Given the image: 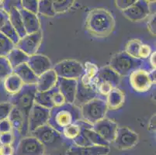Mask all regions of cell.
I'll list each match as a JSON object with an SVG mask.
<instances>
[{
  "label": "cell",
  "mask_w": 156,
  "mask_h": 155,
  "mask_svg": "<svg viewBox=\"0 0 156 155\" xmlns=\"http://www.w3.org/2000/svg\"><path fill=\"white\" fill-rule=\"evenodd\" d=\"M96 79L97 82L107 83L111 85L113 89H116L118 87L120 78V75L110 66H105L99 69Z\"/></svg>",
  "instance_id": "44dd1931"
},
{
  "label": "cell",
  "mask_w": 156,
  "mask_h": 155,
  "mask_svg": "<svg viewBox=\"0 0 156 155\" xmlns=\"http://www.w3.org/2000/svg\"><path fill=\"white\" fill-rule=\"evenodd\" d=\"M85 28L92 36L106 37L114 30L115 19L111 12L106 9H93L86 16Z\"/></svg>",
  "instance_id": "6da1fadb"
},
{
  "label": "cell",
  "mask_w": 156,
  "mask_h": 155,
  "mask_svg": "<svg viewBox=\"0 0 156 155\" xmlns=\"http://www.w3.org/2000/svg\"><path fill=\"white\" fill-rule=\"evenodd\" d=\"M53 70L58 78L79 80L84 75V66L75 60H65L54 67Z\"/></svg>",
  "instance_id": "52a82bcc"
},
{
  "label": "cell",
  "mask_w": 156,
  "mask_h": 155,
  "mask_svg": "<svg viewBox=\"0 0 156 155\" xmlns=\"http://www.w3.org/2000/svg\"><path fill=\"white\" fill-rule=\"evenodd\" d=\"M43 34L42 31L40 30L34 33L27 34L26 36L20 38L16 48L20 50L27 56L30 57L36 55L39 49L40 46L41 44Z\"/></svg>",
  "instance_id": "8fae6325"
},
{
  "label": "cell",
  "mask_w": 156,
  "mask_h": 155,
  "mask_svg": "<svg viewBox=\"0 0 156 155\" xmlns=\"http://www.w3.org/2000/svg\"><path fill=\"white\" fill-rule=\"evenodd\" d=\"M12 127L11 123L8 119H5L0 121V134L2 133H12Z\"/></svg>",
  "instance_id": "f6af8a7d"
},
{
  "label": "cell",
  "mask_w": 156,
  "mask_h": 155,
  "mask_svg": "<svg viewBox=\"0 0 156 155\" xmlns=\"http://www.w3.org/2000/svg\"><path fill=\"white\" fill-rule=\"evenodd\" d=\"M51 101L54 107L61 106L66 103L65 98L62 96V94L61 93L60 90L57 85L53 89H51Z\"/></svg>",
  "instance_id": "d590c367"
},
{
  "label": "cell",
  "mask_w": 156,
  "mask_h": 155,
  "mask_svg": "<svg viewBox=\"0 0 156 155\" xmlns=\"http://www.w3.org/2000/svg\"><path fill=\"white\" fill-rule=\"evenodd\" d=\"M144 62L141 59L130 57L125 51H122L113 55L109 66L119 75H130L134 71L142 68Z\"/></svg>",
  "instance_id": "277c9868"
},
{
  "label": "cell",
  "mask_w": 156,
  "mask_h": 155,
  "mask_svg": "<svg viewBox=\"0 0 156 155\" xmlns=\"http://www.w3.org/2000/svg\"><path fill=\"white\" fill-rule=\"evenodd\" d=\"M96 91H97L98 94L100 93L102 96H107L109 95L113 88L111 87V85H110L107 83H104V82H96Z\"/></svg>",
  "instance_id": "ab89813d"
},
{
  "label": "cell",
  "mask_w": 156,
  "mask_h": 155,
  "mask_svg": "<svg viewBox=\"0 0 156 155\" xmlns=\"http://www.w3.org/2000/svg\"><path fill=\"white\" fill-rule=\"evenodd\" d=\"M58 76L53 69H50L38 77L36 83L37 92H42L51 90L57 85Z\"/></svg>",
  "instance_id": "d6986e66"
},
{
  "label": "cell",
  "mask_w": 156,
  "mask_h": 155,
  "mask_svg": "<svg viewBox=\"0 0 156 155\" xmlns=\"http://www.w3.org/2000/svg\"><path fill=\"white\" fill-rule=\"evenodd\" d=\"M73 0H62V1H52L53 8L55 14L62 13L69 10L74 4Z\"/></svg>",
  "instance_id": "836d02e7"
},
{
  "label": "cell",
  "mask_w": 156,
  "mask_h": 155,
  "mask_svg": "<svg viewBox=\"0 0 156 155\" xmlns=\"http://www.w3.org/2000/svg\"><path fill=\"white\" fill-rule=\"evenodd\" d=\"M92 129L110 144L114 140L118 126L111 119L104 118L93 124Z\"/></svg>",
  "instance_id": "5bb4252c"
},
{
  "label": "cell",
  "mask_w": 156,
  "mask_h": 155,
  "mask_svg": "<svg viewBox=\"0 0 156 155\" xmlns=\"http://www.w3.org/2000/svg\"><path fill=\"white\" fill-rule=\"evenodd\" d=\"M13 73L19 77L23 85H36L38 77L32 72L27 63L15 68Z\"/></svg>",
  "instance_id": "cb8c5ba5"
},
{
  "label": "cell",
  "mask_w": 156,
  "mask_h": 155,
  "mask_svg": "<svg viewBox=\"0 0 156 155\" xmlns=\"http://www.w3.org/2000/svg\"><path fill=\"white\" fill-rule=\"evenodd\" d=\"M81 133V127L79 123H73L66 126L62 131V135L65 140H74Z\"/></svg>",
  "instance_id": "f546056e"
},
{
  "label": "cell",
  "mask_w": 156,
  "mask_h": 155,
  "mask_svg": "<svg viewBox=\"0 0 156 155\" xmlns=\"http://www.w3.org/2000/svg\"><path fill=\"white\" fill-rule=\"evenodd\" d=\"M141 45H142V42L140 40H131L126 45L125 52L130 57L136 58V59H139V50H140Z\"/></svg>",
  "instance_id": "d6a6232c"
},
{
  "label": "cell",
  "mask_w": 156,
  "mask_h": 155,
  "mask_svg": "<svg viewBox=\"0 0 156 155\" xmlns=\"http://www.w3.org/2000/svg\"><path fill=\"white\" fill-rule=\"evenodd\" d=\"M8 13H9V22H10L11 25L12 26L14 30L16 31L20 38H22L24 36H26V31L24 29L22 17L20 13L18 7L16 5H12V7L9 8V11L8 12Z\"/></svg>",
  "instance_id": "7402d4cb"
},
{
  "label": "cell",
  "mask_w": 156,
  "mask_h": 155,
  "mask_svg": "<svg viewBox=\"0 0 156 155\" xmlns=\"http://www.w3.org/2000/svg\"><path fill=\"white\" fill-rule=\"evenodd\" d=\"M34 103L50 110L54 108L51 101V89L46 92H37L35 94Z\"/></svg>",
  "instance_id": "83f0119b"
},
{
  "label": "cell",
  "mask_w": 156,
  "mask_h": 155,
  "mask_svg": "<svg viewBox=\"0 0 156 155\" xmlns=\"http://www.w3.org/2000/svg\"><path fill=\"white\" fill-rule=\"evenodd\" d=\"M8 119L11 123L12 130H14L16 132H17L23 136L27 134L28 130L25 126L23 117L20 112L16 108H12L10 114L8 117Z\"/></svg>",
  "instance_id": "603a6c76"
},
{
  "label": "cell",
  "mask_w": 156,
  "mask_h": 155,
  "mask_svg": "<svg viewBox=\"0 0 156 155\" xmlns=\"http://www.w3.org/2000/svg\"><path fill=\"white\" fill-rule=\"evenodd\" d=\"M149 63L151 65L152 70H155V66H156V52H151V55L149 57Z\"/></svg>",
  "instance_id": "c3c4849f"
},
{
  "label": "cell",
  "mask_w": 156,
  "mask_h": 155,
  "mask_svg": "<svg viewBox=\"0 0 156 155\" xmlns=\"http://www.w3.org/2000/svg\"><path fill=\"white\" fill-rule=\"evenodd\" d=\"M38 2L39 1L37 0H23V1H20L21 8L27 12L37 15Z\"/></svg>",
  "instance_id": "8d00e7d4"
},
{
  "label": "cell",
  "mask_w": 156,
  "mask_h": 155,
  "mask_svg": "<svg viewBox=\"0 0 156 155\" xmlns=\"http://www.w3.org/2000/svg\"><path fill=\"white\" fill-rule=\"evenodd\" d=\"M27 64L37 77L51 69L52 67L51 62L48 57L37 54L30 57Z\"/></svg>",
  "instance_id": "e0dca14e"
},
{
  "label": "cell",
  "mask_w": 156,
  "mask_h": 155,
  "mask_svg": "<svg viewBox=\"0 0 156 155\" xmlns=\"http://www.w3.org/2000/svg\"><path fill=\"white\" fill-rule=\"evenodd\" d=\"M18 9L22 17L24 29L27 34L34 33L41 30V23L36 14L27 12L21 8V6L18 7Z\"/></svg>",
  "instance_id": "ffe728a7"
},
{
  "label": "cell",
  "mask_w": 156,
  "mask_h": 155,
  "mask_svg": "<svg viewBox=\"0 0 156 155\" xmlns=\"http://www.w3.org/2000/svg\"><path fill=\"white\" fill-rule=\"evenodd\" d=\"M45 147L34 136H27L20 140L16 150V155H44Z\"/></svg>",
  "instance_id": "30bf717a"
},
{
  "label": "cell",
  "mask_w": 156,
  "mask_h": 155,
  "mask_svg": "<svg viewBox=\"0 0 156 155\" xmlns=\"http://www.w3.org/2000/svg\"><path fill=\"white\" fill-rule=\"evenodd\" d=\"M155 19L156 16L155 13H154L150 17L148 23H147V30L152 36H155Z\"/></svg>",
  "instance_id": "bcb514c9"
},
{
  "label": "cell",
  "mask_w": 156,
  "mask_h": 155,
  "mask_svg": "<svg viewBox=\"0 0 156 155\" xmlns=\"http://www.w3.org/2000/svg\"><path fill=\"white\" fill-rule=\"evenodd\" d=\"M80 109L83 120L91 125L104 119L108 110L106 101L99 98L89 101Z\"/></svg>",
  "instance_id": "5b68a950"
},
{
  "label": "cell",
  "mask_w": 156,
  "mask_h": 155,
  "mask_svg": "<svg viewBox=\"0 0 156 155\" xmlns=\"http://www.w3.org/2000/svg\"><path fill=\"white\" fill-rule=\"evenodd\" d=\"M23 85L20 79L14 73L9 75L4 81V87L5 90L12 96L18 93L23 87Z\"/></svg>",
  "instance_id": "4316f807"
},
{
  "label": "cell",
  "mask_w": 156,
  "mask_h": 155,
  "mask_svg": "<svg viewBox=\"0 0 156 155\" xmlns=\"http://www.w3.org/2000/svg\"><path fill=\"white\" fill-rule=\"evenodd\" d=\"M84 76L86 77L87 79H90V80L93 81L94 79H96V76H97L98 71H99V68L96 66L95 64L90 63V62H87L86 63L84 67Z\"/></svg>",
  "instance_id": "74e56055"
},
{
  "label": "cell",
  "mask_w": 156,
  "mask_h": 155,
  "mask_svg": "<svg viewBox=\"0 0 156 155\" xmlns=\"http://www.w3.org/2000/svg\"><path fill=\"white\" fill-rule=\"evenodd\" d=\"M13 106L10 102H2L0 103V121L8 119Z\"/></svg>",
  "instance_id": "f35d334b"
},
{
  "label": "cell",
  "mask_w": 156,
  "mask_h": 155,
  "mask_svg": "<svg viewBox=\"0 0 156 155\" xmlns=\"http://www.w3.org/2000/svg\"><path fill=\"white\" fill-rule=\"evenodd\" d=\"M98 92L93 86H86L83 85L80 80H78L77 89H76V99L74 105L81 107L89 101L97 98Z\"/></svg>",
  "instance_id": "9a60e30c"
},
{
  "label": "cell",
  "mask_w": 156,
  "mask_h": 155,
  "mask_svg": "<svg viewBox=\"0 0 156 155\" xmlns=\"http://www.w3.org/2000/svg\"><path fill=\"white\" fill-rule=\"evenodd\" d=\"M29 56L24 54L20 50L17 49L16 48H14L12 51L9 53V55L6 56L7 60L9 62V65H11L12 69H15L17 67L20 66L23 64L27 63L29 60Z\"/></svg>",
  "instance_id": "484cf974"
},
{
  "label": "cell",
  "mask_w": 156,
  "mask_h": 155,
  "mask_svg": "<svg viewBox=\"0 0 156 155\" xmlns=\"http://www.w3.org/2000/svg\"><path fill=\"white\" fill-rule=\"evenodd\" d=\"M77 84L78 80L58 78L57 86L58 87L61 93L65 98L66 103L74 104L76 99Z\"/></svg>",
  "instance_id": "2e32d148"
},
{
  "label": "cell",
  "mask_w": 156,
  "mask_h": 155,
  "mask_svg": "<svg viewBox=\"0 0 156 155\" xmlns=\"http://www.w3.org/2000/svg\"><path fill=\"white\" fill-rule=\"evenodd\" d=\"M151 54V49L150 48V46L147 44H142V45L140 48V50H139V59L141 60H144L147 59L149 58L150 55Z\"/></svg>",
  "instance_id": "b9f144b4"
},
{
  "label": "cell",
  "mask_w": 156,
  "mask_h": 155,
  "mask_svg": "<svg viewBox=\"0 0 156 155\" xmlns=\"http://www.w3.org/2000/svg\"><path fill=\"white\" fill-rule=\"evenodd\" d=\"M0 32L2 33L3 35H5L15 46L17 44V43L19 42L20 39L19 35L16 33V31L14 30V28L12 27V26L11 25L9 20L7 21L6 23L0 29Z\"/></svg>",
  "instance_id": "f1b7e54d"
},
{
  "label": "cell",
  "mask_w": 156,
  "mask_h": 155,
  "mask_svg": "<svg viewBox=\"0 0 156 155\" xmlns=\"http://www.w3.org/2000/svg\"><path fill=\"white\" fill-rule=\"evenodd\" d=\"M13 141V134L12 133L0 134V143L2 146H11Z\"/></svg>",
  "instance_id": "7bdbcfd3"
},
{
  "label": "cell",
  "mask_w": 156,
  "mask_h": 155,
  "mask_svg": "<svg viewBox=\"0 0 156 155\" xmlns=\"http://www.w3.org/2000/svg\"><path fill=\"white\" fill-rule=\"evenodd\" d=\"M137 0H117V1H115V2H116V5L119 9L124 11L129 7L131 6Z\"/></svg>",
  "instance_id": "ee69618b"
},
{
  "label": "cell",
  "mask_w": 156,
  "mask_h": 155,
  "mask_svg": "<svg viewBox=\"0 0 156 155\" xmlns=\"http://www.w3.org/2000/svg\"><path fill=\"white\" fill-rule=\"evenodd\" d=\"M50 109L34 104L28 116V133H31L41 126L48 124Z\"/></svg>",
  "instance_id": "9c48e42d"
},
{
  "label": "cell",
  "mask_w": 156,
  "mask_h": 155,
  "mask_svg": "<svg viewBox=\"0 0 156 155\" xmlns=\"http://www.w3.org/2000/svg\"><path fill=\"white\" fill-rule=\"evenodd\" d=\"M124 16L133 22H139L146 19L151 13L149 2L145 0H137L126 10L122 11Z\"/></svg>",
  "instance_id": "4fadbf2b"
},
{
  "label": "cell",
  "mask_w": 156,
  "mask_h": 155,
  "mask_svg": "<svg viewBox=\"0 0 156 155\" xmlns=\"http://www.w3.org/2000/svg\"><path fill=\"white\" fill-rule=\"evenodd\" d=\"M38 13L46 16H55V12L51 0H41L38 2Z\"/></svg>",
  "instance_id": "4dcf8cb0"
},
{
  "label": "cell",
  "mask_w": 156,
  "mask_h": 155,
  "mask_svg": "<svg viewBox=\"0 0 156 155\" xmlns=\"http://www.w3.org/2000/svg\"><path fill=\"white\" fill-rule=\"evenodd\" d=\"M106 102L109 109L117 110L124 105V94L117 88L113 89L107 96V100Z\"/></svg>",
  "instance_id": "d4e9b609"
},
{
  "label": "cell",
  "mask_w": 156,
  "mask_h": 155,
  "mask_svg": "<svg viewBox=\"0 0 156 155\" xmlns=\"http://www.w3.org/2000/svg\"><path fill=\"white\" fill-rule=\"evenodd\" d=\"M129 81L132 89L137 92H147L154 84L149 72L142 68L134 71L130 74Z\"/></svg>",
  "instance_id": "7c38bea8"
},
{
  "label": "cell",
  "mask_w": 156,
  "mask_h": 155,
  "mask_svg": "<svg viewBox=\"0 0 156 155\" xmlns=\"http://www.w3.org/2000/svg\"><path fill=\"white\" fill-rule=\"evenodd\" d=\"M109 152L110 147L96 145L79 147L72 144L66 151V155H107Z\"/></svg>",
  "instance_id": "ac0fdd59"
},
{
  "label": "cell",
  "mask_w": 156,
  "mask_h": 155,
  "mask_svg": "<svg viewBox=\"0 0 156 155\" xmlns=\"http://www.w3.org/2000/svg\"><path fill=\"white\" fill-rule=\"evenodd\" d=\"M13 73V69L9 65L6 58H0V80H5L7 77Z\"/></svg>",
  "instance_id": "e575fe53"
},
{
  "label": "cell",
  "mask_w": 156,
  "mask_h": 155,
  "mask_svg": "<svg viewBox=\"0 0 156 155\" xmlns=\"http://www.w3.org/2000/svg\"><path fill=\"white\" fill-rule=\"evenodd\" d=\"M138 142V135L127 126L118 127L113 145L118 150H128L132 148Z\"/></svg>",
  "instance_id": "ba28073f"
},
{
  "label": "cell",
  "mask_w": 156,
  "mask_h": 155,
  "mask_svg": "<svg viewBox=\"0 0 156 155\" xmlns=\"http://www.w3.org/2000/svg\"><path fill=\"white\" fill-rule=\"evenodd\" d=\"M9 20V13L2 9H0V29L6 23L7 21Z\"/></svg>",
  "instance_id": "7dc6e473"
},
{
  "label": "cell",
  "mask_w": 156,
  "mask_h": 155,
  "mask_svg": "<svg viewBox=\"0 0 156 155\" xmlns=\"http://www.w3.org/2000/svg\"><path fill=\"white\" fill-rule=\"evenodd\" d=\"M30 135L44 145L45 150L46 148L58 149L65 143V139L63 136L48 124L41 126L31 133Z\"/></svg>",
  "instance_id": "8992f818"
},
{
  "label": "cell",
  "mask_w": 156,
  "mask_h": 155,
  "mask_svg": "<svg viewBox=\"0 0 156 155\" xmlns=\"http://www.w3.org/2000/svg\"><path fill=\"white\" fill-rule=\"evenodd\" d=\"M73 145H76V146H79V147H86V146H92V144L90 143V142L87 140L86 136L81 133L79 136L76 137L74 140H72Z\"/></svg>",
  "instance_id": "60d3db41"
},
{
  "label": "cell",
  "mask_w": 156,
  "mask_h": 155,
  "mask_svg": "<svg viewBox=\"0 0 156 155\" xmlns=\"http://www.w3.org/2000/svg\"><path fill=\"white\" fill-rule=\"evenodd\" d=\"M14 48L15 45L0 32V58H6Z\"/></svg>",
  "instance_id": "1f68e13d"
},
{
  "label": "cell",
  "mask_w": 156,
  "mask_h": 155,
  "mask_svg": "<svg viewBox=\"0 0 156 155\" xmlns=\"http://www.w3.org/2000/svg\"><path fill=\"white\" fill-rule=\"evenodd\" d=\"M44 155H50V154H44Z\"/></svg>",
  "instance_id": "681fc988"
},
{
  "label": "cell",
  "mask_w": 156,
  "mask_h": 155,
  "mask_svg": "<svg viewBox=\"0 0 156 155\" xmlns=\"http://www.w3.org/2000/svg\"><path fill=\"white\" fill-rule=\"evenodd\" d=\"M37 92L35 85H24L18 93L12 96L10 103L16 108L22 114L25 126L28 130V116L30 111L34 104L35 94Z\"/></svg>",
  "instance_id": "3957f363"
},
{
  "label": "cell",
  "mask_w": 156,
  "mask_h": 155,
  "mask_svg": "<svg viewBox=\"0 0 156 155\" xmlns=\"http://www.w3.org/2000/svg\"><path fill=\"white\" fill-rule=\"evenodd\" d=\"M80 107L70 103H65L50 110L48 124L62 134L66 126L82 120Z\"/></svg>",
  "instance_id": "7a4b0ae2"
}]
</instances>
